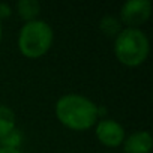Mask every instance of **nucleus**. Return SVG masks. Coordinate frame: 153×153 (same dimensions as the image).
Wrapping results in <instances>:
<instances>
[{
	"mask_svg": "<svg viewBox=\"0 0 153 153\" xmlns=\"http://www.w3.org/2000/svg\"><path fill=\"white\" fill-rule=\"evenodd\" d=\"M114 53L120 63L138 66L149 56V39L140 29H125L116 36Z\"/></svg>",
	"mask_w": 153,
	"mask_h": 153,
	"instance_id": "nucleus-2",
	"label": "nucleus"
},
{
	"mask_svg": "<svg viewBox=\"0 0 153 153\" xmlns=\"http://www.w3.org/2000/svg\"><path fill=\"white\" fill-rule=\"evenodd\" d=\"M98 140L107 147H117L125 141V129L114 120L104 119L96 126Z\"/></svg>",
	"mask_w": 153,
	"mask_h": 153,
	"instance_id": "nucleus-5",
	"label": "nucleus"
},
{
	"mask_svg": "<svg viewBox=\"0 0 153 153\" xmlns=\"http://www.w3.org/2000/svg\"><path fill=\"white\" fill-rule=\"evenodd\" d=\"M101 29L108 36H117L120 33V23L114 17H105L101 21Z\"/></svg>",
	"mask_w": 153,
	"mask_h": 153,
	"instance_id": "nucleus-9",
	"label": "nucleus"
},
{
	"mask_svg": "<svg viewBox=\"0 0 153 153\" xmlns=\"http://www.w3.org/2000/svg\"><path fill=\"white\" fill-rule=\"evenodd\" d=\"M152 135L146 131H138L129 135L125 140V152L126 153H149L152 150Z\"/></svg>",
	"mask_w": 153,
	"mask_h": 153,
	"instance_id": "nucleus-6",
	"label": "nucleus"
},
{
	"mask_svg": "<svg viewBox=\"0 0 153 153\" xmlns=\"http://www.w3.org/2000/svg\"><path fill=\"white\" fill-rule=\"evenodd\" d=\"M53 44V30L45 21H29L18 35V48L29 59L44 56Z\"/></svg>",
	"mask_w": 153,
	"mask_h": 153,
	"instance_id": "nucleus-3",
	"label": "nucleus"
},
{
	"mask_svg": "<svg viewBox=\"0 0 153 153\" xmlns=\"http://www.w3.org/2000/svg\"><path fill=\"white\" fill-rule=\"evenodd\" d=\"M11 15V8L8 5H0V18H3V17H8Z\"/></svg>",
	"mask_w": 153,
	"mask_h": 153,
	"instance_id": "nucleus-10",
	"label": "nucleus"
},
{
	"mask_svg": "<svg viewBox=\"0 0 153 153\" xmlns=\"http://www.w3.org/2000/svg\"><path fill=\"white\" fill-rule=\"evenodd\" d=\"M17 11L18 15L29 23L33 21L35 17L39 14V3L36 0H21V2L17 3Z\"/></svg>",
	"mask_w": 153,
	"mask_h": 153,
	"instance_id": "nucleus-8",
	"label": "nucleus"
},
{
	"mask_svg": "<svg viewBox=\"0 0 153 153\" xmlns=\"http://www.w3.org/2000/svg\"><path fill=\"white\" fill-rule=\"evenodd\" d=\"M152 12V3L149 0H131L126 2L120 11L122 21L129 26V29H138L146 23Z\"/></svg>",
	"mask_w": 153,
	"mask_h": 153,
	"instance_id": "nucleus-4",
	"label": "nucleus"
},
{
	"mask_svg": "<svg viewBox=\"0 0 153 153\" xmlns=\"http://www.w3.org/2000/svg\"><path fill=\"white\" fill-rule=\"evenodd\" d=\"M14 131H15V114H14V111L6 105H0V140L6 138Z\"/></svg>",
	"mask_w": 153,
	"mask_h": 153,
	"instance_id": "nucleus-7",
	"label": "nucleus"
},
{
	"mask_svg": "<svg viewBox=\"0 0 153 153\" xmlns=\"http://www.w3.org/2000/svg\"><path fill=\"white\" fill-rule=\"evenodd\" d=\"M56 116L69 129L86 131L96 123L99 108L81 95H65L56 104Z\"/></svg>",
	"mask_w": 153,
	"mask_h": 153,
	"instance_id": "nucleus-1",
	"label": "nucleus"
},
{
	"mask_svg": "<svg viewBox=\"0 0 153 153\" xmlns=\"http://www.w3.org/2000/svg\"><path fill=\"white\" fill-rule=\"evenodd\" d=\"M0 153H21L18 150V147H8V146H2L0 147Z\"/></svg>",
	"mask_w": 153,
	"mask_h": 153,
	"instance_id": "nucleus-11",
	"label": "nucleus"
},
{
	"mask_svg": "<svg viewBox=\"0 0 153 153\" xmlns=\"http://www.w3.org/2000/svg\"><path fill=\"white\" fill-rule=\"evenodd\" d=\"M0 39H2V26H0Z\"/></svg>",
	"mask_w": 153,
	"mask_h": 153,
	"instance_id": "nucleus-12",
	"label": "nucleus"
}]
</instances>
